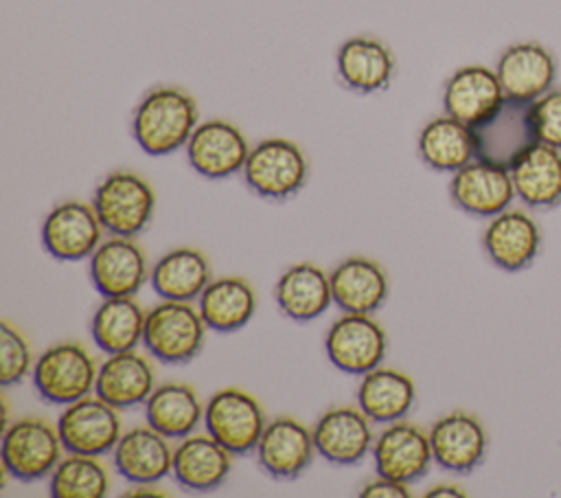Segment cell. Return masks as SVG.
<instances>
[{
  "label": "cell",
  "mask_w": 561,
  "mask_h": 498,
  "mask_svg": "<svg viewBox=\"0 0 561 498\" xmlns=\"http://www.w3.org/2000/svg\"><path fill=\"white\" fill-rule=\"evenodd\" d=\"M427 498H438V496H465V491L462 489H458L456 485H436V487H432L427 494H425Z\"/></svg>",
  "instance_id": "cell-38"
},
{
  "label": "cell",
  "mask_w": 561,
  "mask_h": 498,
  "mask_svg": "<svg viewBox=\"0 0 561 498\" xmlns=\"http://www.w3.org/2000/svg\"><path fill=\"white\" fill-rule=\"evenodd\" d=\"M33 353L24 333L11 322H0V382L2 386L20 384L33 373Z\"/></svg>",
  "instance_id": "cell-36"
},
{
  "label": "cell",
  "mask_w": 561,
  "mask_h": 498,
  "mask_svg": "<svg viewBox=\"0 0 561 498\" xmlns=\"http://www.w3.org/2000/svg\"><path fill=\"white\" fill-rule=\"evenodd\" d=\"M241 176L254 195L283 202L305 186L309 178V160L298 143L270 136L252 145Z\"/></svg>",
  "instance_id": "cell-4"
},
{
  "label": "cell",
  "mask_w": 561,
  "mask_h": 498,
  "mask_svg": "<svg viewBox=\"0 0 561 498\" xmlns=\"http://www.w3.org/2000/svg\"><path fill=\"white\" fill-rule=\"evenodd\" d=\"M416 154L427 169L454 173L478 156H484V138L482 132L443 112L421 127Z\"/></svg>",
  "instance_id": "cell-20"
},
{
  "label": "cell",
  "mask_w": 561,
  "mask_h": 498,
  "mask_svg": "<svg viewBox=\"0 0 561 498\" xmlns=\"http://www.w3.org/2000/svg\"><path fill=\"white\" fill-rule=\"evenodd\" d=\"M204 426L234 456L252 454L267 426L263 406L243 388H219L204 406Z\"/></svg>",
  "instance_id": "cell-8"
},
{
  "label": "cell",
  "mask_w": 561,
  "mask_h": 498,
  "mask_svg": "<svg viewBox=\"0 0 561 498\" xmlns=\"http://www.w3.org/2000/svg\"><path fill=\"white\" fill-rule=\"evenodd\" d=\"M250 149L245 134L226 118L199 121L184 147L191 169L208 180L241 173Z\"/></svg>",
  "instance_id": "cell-14"
},
{
  "label": "cell",
  "mask_w": 561,
  "mask_h": 498,
  "mask_svg": "<svg viewBox=\"0 0 561 498\" xmlns=\"http://www.w3.org/2000/svg\"><path fill=\"white\" fill-rule=\"evenodd\" d=\"M318 454L333 465L359 463L375 443L373 421L359 406H333L313 423Z\"/></svg>",
  "instance_id": "cell-22"
},
{
  "label": "cell",
  "mask_w": 561,
  "mask_h": 498,
  "mask_svg": "<svg viewBox=\"0 0 561 498\" xmlns=\"http://www.w3.org/2000/svg\"><path fill=\"white\" fill-rule=\"evenodd\" d=\"M232 456L234 454L208 432L188 434L173 448L171 474L182 489L208 494L226 483L232 469Z\"/></svg>",
  "instance_id": "cell-23"
},
{
  "label": "cell",
  "mask_w": 561,
  "mask_h": 498,
  "mask_svg": "<svg viewBox=\"0 0 561 498\" xmlns=\"http://www.w3.org/2000/svg\"><path fill=\"white\" fill-rule=\"evenodd\" d=\"M434 463L454 474L473 472L486 454L489 437L482 421L465 410L438 417L427 430Z\"/></svg>",
  "instance_id": "cell-21"
},
{
  "label": "cell",
  "mask_w": 561,
  "mask_h": 498,
  "mask_svg": "<svg viewBox=\"0 0 561 498\" xmlns=\"http://www.w3.org/2000/svg\"><path fill=\"white\" fill-rule=\"evenodd\" d=\"M136 237L110 235L88 259V276L92 287L103 296H136L149 281L145 250Z\"/></svg>",
  "instance_id": "cell-15"
},
{
  "label": "cell",
  "mask_w": 561,
  "mask_h": 498,
  "mask_svg": "<svg viewBox=\"0 0 561 498\" xmlns=\"http://www.w3.org/2000/svg\"><path fill=\"white\" fill-rule=\"evenodd\" d=\"M370 454L379 476L408 485L423 478L434 461L430 434L408 419L386 423V428L375 437Z\"/></svg>",
  "instance_id": "cell-18"
},
{
  "label": "cell",
  "mask_w": 561,
  "mask_h": 498,
  "mask_svg": "<svg viewBox=\"0 0 561 498\" xmlns=\"http://www.w3.org/2000/svg\"><path fill=\"white\" fill-rule=\"evenodd\" d=\"M522 127L526 138L561 149V88H550L522 107Z\"/></svg>",
  "instance_id": "cell-35"
},
{
  "label": "cell",
  "mask_w": 561,
  "mask_h": 498,
  "mask_svg": "<svg viewBox=\"0 0 561 498\" xmlns=\"http://www.w3.org/2000/svg\"><path fill=\"white\" fill-rule=\"evenodd\" d=\"M213 281L208 257L191 246L164 252L149 272V283L162 301L193 303Z\"/></svg>",
  "instance_id": "cell-29"
},
{
  "label": "cell",
  "mask_w": 561,
  "mask_h": 498,
  "mask_svg": "<svg viewBox=\"0 0 561 498\" xmlns=\"http://www.w3.org/2000/svg\"><path fill=\"white\" fill-rule=\"evenodd\" d=\"M416 386L414 380L390 366H377L362 375L357 386V406L373 423H392L405 419L414 406Z\"/></svg>",
  "instance_id": "cell-31"
},
{
  "label": "cell",
  "mask_w": 561,
  "mask_h": 498,
  "mask_svg": "<svg viewBox=\"0 0 561 498\" xmlns=\"http://www.w3.org/2000/svg\"><path fill=\"white\" fill-rule=\"evenodd\" d=\"M156 388L153 364L136 349L110 353L99 364L94 395L105 399L118 410L145 404Z\"/></svg>",
  "instance_id": "cell-28"
},
{
  "label": "cell",
  "mask_w": 561,
  "mask_h": 498,
  "mask_svg": "<svg viewBox=\"0 0 561 498\" xmlns=\"http://www.w3.org/2000/svg\"><path fill=\"white\" fill-rule=\"evenodd\" d=\"M199 125V107L180 86H153L134 105L129 132L147 156H169L186 147Z\"/></svg>",
  "instance_id": "cell-1"
},
{
  "label": "cell",
  "mask_w": 561,
  "mask_h": 498,
  "mask_svg": "<svg viewBox=\"0 0 561 498\" xmlns=\"http://www.w3.org/2000/svg\"><path fill=\"white\" fill-rule=\"evenodd\" d=\"M557 70L554 53L535 39L508 44L495 61V75L511 107H526L554 88Z\"/></svg>",
  "instance_id": "cell-9"
},
{
  "label": "cell",
  "mask_w": 561,
  "mask_h": 498,
  "mask_svg": "<svg viewBox=\"0 0 561 498\" xmlns=\"http://www.w3.org/2000/svg\"><path fill=\"white\" fill-rule=\"evenodd\" d=\"M508 107L495 68L467 64L456 68L443 86V112L482 132L497 123Z\"/></svg>",
  "instance_id": "cell-7"
},
{
  "label": "cell",
  "mask_w": 561,
  "mask_h": 498,
  "mask_svg": "<svg viewBox=\"0 0 561 498\" xmlns=\"http://www.w3.org/2000/svg\"><path fill=\"white\" fill-rule=\"evenodd\" d=\"M110 491V474L101 456L68 452L50 474L53 498H103Z\"/></svg>",
  "instance_id": "cell-34"
},
{
  "label": "cell",
  "mask_w": 561,
  "mask_h": 498,
  "mask_svg": "<svg viewBox=\"0 0 561 498\" xmlns=\"http://www.w3.org/2000/svg\"><path fill=\"white\" fill-rule=\"evenodd\" d=\"M329 362L348 375H366L383 364L388 353L386 329L373 314H342L324 336Z\"/></svg>",
  "instance_id": "cell-10"
},
{
  "label": "cell",
  "mask_w": 561,
  "mask_h": 498,
  "mask_svg": "<svg viewBox=\"0 0 561 498\" xmlns=\"http://www.w3.org/2000/svg\"><path fill=\"white\" fill-rule=\"evenodd\" d=\"M482 248L489 261L500 270L519 272L537 259L541 250V230L528 213L506 208L486 224Z\"/></svg>",
  "instance_id": "cell-24"
},
{
  "label": "cell",
  "mask_w": 561,
  "mask_h": 498,
  "mask_svg": "<svg viewBox=\"0 0 561 498\" xmlns=\"http://www.w3.org/2000/svg\"><path fill=\"white\" fill-rule=\"evenodd\" d=\"M449 197L456 208L476 217H495L506 211L515 197L508 165L478 156L462 169L451 173Z\"/></svg>",
  "instance_id": "cell-11"
},
{
  "label": "cell",
  "mask_w": 561,
  "mask_h": 498,
  "mask_svg": "<svg viewBox=\"0 0 561 498\" xmlns=\"http://www.w3.org/2000/svg\"><path fill=\"white\" fill-rule=\"evenodd\" d=\"M359 496L362 498H408L410 487H408V483L377 474L375 480H370L362 487Z\"/></svg>",
  "instance_id": "cell-37"
},
{
  "label": "cell",
  "mask_w": 561,
  "mask_h": 498,
  "mask_svg": "<svg viewBox=\"0 0 561 498\" xmlns=\"http://www.w3.org/2000/svg\"><path fill=\"white\" fill-rule=\"evenodd\" d=\"M92 206L110 235L138 237L151 224L156 193L140 173L116 169L96 182Z\"/></svg>",
  "instance_id": "cell-5"
},
{
  "label": "cell",
  "mask_w": 561,
  "mask_h": 498,
  "mask_svg": "<svg viewBox=\"0 0 561 498\" xmlns=\"http://www.w3.org/2000/svg\"><path fill=\"white\" fill-rule=\"evenodd\" d=\"M103 230L92 202L66 200L46 213L39 239L55 261H83L103 241Z\"/></svg>",
  "instance_id": "cell-12"
},
{
  "label": "cell",
  "mask_w": 561,
  "mask_h": 498,
  "mask_svg": "<svg viewBox=\"0 0 561 498\" xmlns=\"http://www.w3.org/2000/svg\"><path fill=\"white\" fill-rule=\"evenodd\" d=\"M397 59L392 48L375 35H353L335 50L337 81L355 94H375L392 83Z\"/></svg>",
  "instance_id": "cell-19"
},
{
  "label": "cell",
  "mask_w": 561,
  "mask_h": 498,
  "mask_svg": "<svg viewBox=\"0 0 561 498\" xmlns=\"http://www.w3.org/2000/svg\"><path fill=\"white\" fill-rule=\"evenodd\" d=\"M206 329L193 303L162 301L147 309L142 347L160 364H188L199 355Z\"/></svg>",
  "instance_id": "cell-2"
},
{
  "label": "cell",
  "mask_w": 561,
  "mask_h": 498,
  "mask_svg": "<svg viewBox=\"0 0 561 498\" xmlns=\"http://www.w3.org/2000/svg\"><path fill=\"white\" fill-rule=\"evenodd\" d=\"M57 430L66 452L88 456L112 454L123 434L118 408L92 393L64 406L57 417Z\"/></svg>",
  "instance_id": "cell-13"
},
{
  "label": "cell",
  "mask_w": 561,
  "mask_h": 498,
  "mask_svg": "<svg viewBox=\"0 0 561 498\" xmlns=\"http://www.w3.org/2000/svg\"><path fill=\"white\" fill-rule=\"evenodd\" d=\"M202 419L204 406L195 388L184 382L158 384L145 401V421L169 439L193 434Z\"/></svg>",
  "instance_id": "cell-33"
},
{
  "label": "cell",
  "mask_w": 561,
  "mask_h": 498,
  "mask_svg": "<svg viewBox=\"0 0 561 498\" xmlns=\"http://www.w3.org/2000/svg\"><path fill=\"white\" fill-rule=\"evenodd\" d=\"M254 454L267 476L274 480H294L309 469L318 454L313 430L296 417H274L267 421Z\"/></svg>",
  "instance_id": "cell-17"
},
{
  "label": "cell",
  "mask_w": 561,
  "mask_h": 498,
  "mask_svg": "<svg viewBox=\"0 0 561 498\" xmlns=\"http://www.w3.org/2000/svg\"><path fill=\"white\" fill-rule=\"evenodd\" d=\"M333 305L346 314H375L388 301L390 279L381 263L355 254L342 259L331 272Z\"/></svg>",
  "instance_id": "cell-25"
},
{
  "label": "cell",
  "mask_w": 561,
  "mask_h": 498,
  "mask_svg": "<svg viewBox=\"0 0 561 498\" xmlns=\"http://www.w3.org/2000/svg\"><path fill=\"white\" fill-rule=\"evenodd\" d=\"M99 364L79 342H57L39 353L33 364V388L55 406H68L94 393Z\"/></svg>",
  "instance_id": "cell-6"
},
{
  "label": "cell",
  "mask_w": 561,
  "mask_h": 498,
  "mask_svg": "<svg viewBox=\"0 0 561 498\" xmlns=\"http://www.w3.org/2000/svg\"><path fill=\"white\" fill-rule=\"evenodd\" d=\"M169 441V437L149 423L125 430L112 450L116 472L131 485L162 480L171 474L173 465V448Z\"/></svg>",
  "instance_id": "cell-26"
},
{
  "label": "cell",
  "mask_w": 561,
  "mask_h": 498,
  "mask_svg": "<svg viewBox=\"0 0 561 498\" xmlns=\"http://www.w3.org/2000/svg\"><path fill=\"white\" fill-rule=\"evenodd\" d=\"M515 195L530 208L546 211L561 204V149L524 140L506 160Z\"/></svg>",
  "instance_id": "cell-16"
},
{
  "label": "cell",
  "mask_w": 561,
  "mask_h": 498,
  "mask_svg": "<svg viewBox=\"0 0 561 498\" xmlns=\"http://www.w3.org/2000/svg\"><path fill=\"white\" fill-rule=\"evenodd\" d=\"M64 443L57 423L42 417H20L4 426L0 459L7 476L22 483L42 480L50 476L57 463L64 459Z\"/></svg>",
  "instance_id": "cell-3"
},
{
  "label": "cell",
  "mask_w": 561,
  "mask_h": 498,
  "mask_svg": "<svg viewBox=\"0 0 561 498\" xmlns=\"http://www.w3.org/2000/svg\"><path fill=\"white\" fill-rule=\"evenodd\" d=\"M274 301L283 316L296 322H309L322 316L331 303V276L311 261L289 265L274 283Z\"/></svg>",
  "instance_id": "cell-27"
},
{
  "label": "cell",
  "mask_w": 561,
  "mask_h": 498,
  "mask_svg": "<svg viewBox=\"0 0 561 498\" xmlns=\"http://www.w3.org/2000/svg\"><path fill=\"white\" fill-rule=\"evenodd\" d=\"M147 312L134 296H107L90 320L94 344L103 353H123L142 344Z\"/></svg>",
  "instance_id": "cell-32"
},
{
  "label": "cell",
  "mask_w": 561,
  "mask_h": 498,
  "mask_svg": "<svg viewBox=\"0 0 561 498\" xmlns=\"http://www.w3.org/2000/svg\"><path fill=\"white\" fill-rule=\"evenodd\" d=\"M197 309L210 331L232 333L252 320L256 292L243 276H217L199 294Z\"/></svg>",
  "instance_id": "cell-30"
}]
</instances>
